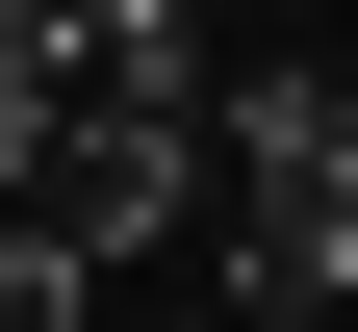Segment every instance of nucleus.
I'll use <instances>...</instances> for the list:
<instances>
[{
  "label": "nucleus",
  "mask_w": 358,
  "mask_h": 332,
  "mask_svg": "<svg viewBox=\"0 0 358 332\" xmlns=\"http://www.w3.org/2000/svg\"><path fill=\"white\" fill-rule=\"evenodd\" d=\"M52 77H77V103H205L179 0H77V26H52Z\"/></svg>",
  "instance_id": "obj_3"
},
{
  "label": "nucleus",
  "mask_w": 358,
  "mask_h": 332,
  "mask_svg": "<svg viewBox=\"0 0 358 332\" xmlns=\"http://www.w3.org/2000/svg\"><path fill=\"white\" fill-rule=\"evenodd\" d=\"M52 26H77V0H0V103H26V77H52Z\"/></svg>",
  "instance_id": "obj_4"
},
{
  "label": "nucleus",
  "mask_w": 358,
  "mask_h": 332,
  "mask_svg": "<svg viewBox=\"0 0 358 332\" xmlns=\"http://www.w3.org/2000/svg\"><path fill=\"white\" fill-rule=\"evenodd\" d=\"M179 179H205V103H77V77L0 103V230L26 256H128V230H179Z\"/></svg>",
  "instance_id": "obj_1"
},
{
  "label": "nucleus",
  "mask_w": 358,
  "mask_h": 332,
  "mask_svg": "<svg viewBox=\"0 0 358 332\" xmlns=\"http://www.w3.org/2000/svg\"><path fill=\"white\" fill-rule=\"evenodd\" d=\"M231 307H256V332L358 307V205H333V179H256V205H231Z\"/></svg>",
  "instance_id": "obj_2"
}]
</instances>
